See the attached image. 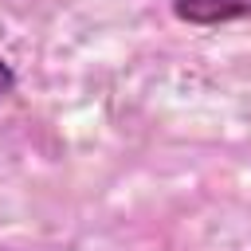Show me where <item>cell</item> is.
<instances>
[{"mask_svg": "<svg viewBox=\"0 0 251 251\" xmlns=\"http://www.w3.org/2000/svg\"><path fill=\"white\" fill-rule=\"evenodd\" d=\"M16 86H20L16 67H12L8 59H0V102H4V98H12V94H16Z\"/></svg>", "mask_w": 251, "mask_h": 251, "instance_id": "2", "label": "cell"}, {"mask_svg": "<svg viewBox=\"0 0 251 251\" xmlns=\"http://www.w3.org/2000/svg\"><path fill=\"white\" fill-rule=\"evenodd\" d=\"M173 16L192 27H220L251 20V0H173Z\"/></svg>", "mask_w": 251, "mask_h": 251, "instance_id": "1", "label": "cell"}]
</instances>
